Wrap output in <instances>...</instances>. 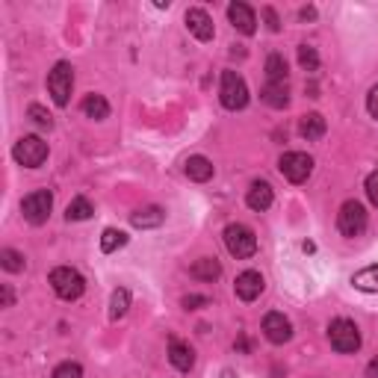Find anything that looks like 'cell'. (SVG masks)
I'll return each mask as SVG.
<instances>
[{
  "label": "cell",
  "mask_w": 378,
  "mask_h": 378,
  "mask_svg": "<svg viewBox=\"0 0 378 378\" xmlns=\"http://www.w3.org/2000/svg\"><path fill=\"white\" fill-rule=\"evenodd\" d=\"M367 109H370V116L378 121V86H372L370 95H367Z\"/></svg>",
  "instance_id": "obj_32"
},
{
  "label": "cell",
  "mask_w": 378,
  "mask_h": 378,
  "mask_svg": "<svg viewBox=\"0 0 378 378\" xmlns=\"http://www.w3.org/2000/svg\"><path fill=\"white\" fill-rule=\"evenodd\" d=\"M367 378H378V358L370 360V367H367Z\"/></svg>",
  "instance_id": "obj_37"
},
{
  "label": "cell",
  "mask_w": 378,
  "mask_h": 378,
  "mask_svg": "<svg viewBox=\"0 0 378 378\" xmlns=\"http://www.w3.org/2000/svg\"><path fill=\"white\" fill-rule=\"evenodd\" d=\"M299 65L304 68V72H316V68H319V53H316V48L299 45Z\"/></svg>",
  "instance_id": "obj_28"
},
{
  "label": "cell",
  "mask_w": 378,
  "mask_h": 378,
  "mask_svg": "<svg viewBox=\"0 0 378 378\" xmlns=\"http://www.w3.org/2000/svg\"><path fill=\"white\" fill-rule=\"evenodd\" d=\"M272 201H275L272 187L266 184V180H255V184H251V189H248V195H245V204L255 210V213H263V210L272 207Z\"/></svg>",
  "instance_id": "obj_14"
},
{
  "label": "cell",
  "mask_w": 378,
  "mask_h": 378,
  "mask_svg": "<svg viewBox=\"0 0 378 378\" xmlns=\"http://www.w3.org/2000/svg\"><path fill=\"white\" fill-rule=\"evenodd\" d=\"M130 222H133V228H160L163 222H166V213H163V207H139L136 213L130 216Z\"/></svg>",
  "instance_id": "obj_16"
},
{
  "label": "cell",
  "mask_w": 378,
  "mask_h": 378,
  "mask_svg": "<svg viewBox=\"0 0 378 378\" xmlns=\"http://www.w3.org/2000/svg\"><path fill=\"white\" fill-rule=\"evenodd\" d=\"M263 275L255 272V269H248L243 275H236V284H234V292H236V299H243V302H255L260 292H263Z\"/></svg>",
  "instance_id": "obj_12"
},
{
  "label": "cell",
  "mask_w": 378,
  "mask_h": 378,
  "mask_svg": "<svg viewBox=\"0 0 378 378\" xmlns=\"http://www.w3.org/2000/svg\"><path fill=\"white\" fill-rule=\"evenodd\" d=\"M187 30L198 39V41H213L216 30H213V18L207 15L204 9H187Z\"/></svg>",
  "instance_id": "obj_11"
},
{
  "label": "cell",
  "mask_w": 378,
  "mask_h": 378,
  "mask_svg": "<svg viewBox=\"0 0 378 378\" xmlns=\"http://www.w3.org/2000/svg\"><path fill=\"white\" fill-rule=\"evenodd\" d=\"M328 340L340 355H352L360 349V331L352 319H334L328 325Z\"/></svg>",
  "instance_id": "obj_3"
},
{
  "label": "cell",
  "mask_w": 378,
  "mask_h": 378,
  "mask_svg": "<svg viewBox=\"0 0 378 378\" xmlns=\"http://www.w3.org/2000/svg\"><path fill=\"white\" fill-rule=\"evenodd\" d=\"M201 304H210V299H207V296H187V299H184L187 311H195V307H201Z\"/></svg>",
  "instance_id": "obj_34"
},
{
  "label": "cell",
  "mask_w": 378,
  "mask_h": 378,
  "mask_svg": "<svg viewBox=\"0 0 378 378\" xmlns=\"http://www.w3.org/2000/svg\"><path fill=\"white\" fill-rule=\"evenodd\" d=\"M53 378H83V370H80V363L65 360V363H60V367L53 370Z\"/></svg>",
  "instance_id": "obj_30"
},
{
  "label": "cell",
  "mask_w": 378,
  "mask_h": 378,
  "mask_svg": "<svg viewBox=\"0 0 378 378\" xmlns=\"http://www.w3.org/2000/svg\"><path fill=\"white\" fill-rule=\"evenodd\" d=\"M0 299H4V307H12V302H15V296H12V290L6 284L0 287Z\"/></svg>",
  "instance_id": "obj_35"
},
{
  "label": "cell",
  "mask_w": 378,
  "mask_h": 378,
  "mask_svg": "<svg viewBox=\"0 0 378 378\" xmlns=\"http://www.w3.org/2000/svg\"><path fill=\"white\" fill-rule=\"evenodd\" d=\"M278 169L290 180V184H304L307 177L313 175V157L302 151H287L281 160H278Z\"/></svg>",
  "instance_id": "obj_6"
},
{
  "label": "cell",
  "mask_w": 378,
  "mask_h": 378,
  "mask_svg": "<svg viewBox=\"0 0 378 378\" xmlns=\"http://www.w3.org/2000/svg\"><path fill=\"white\" fill-rule=\"evenodd\" d=\"M27 116L33 119V124H39V128H45V130H50L53 128V119H50V113L45 107H39V104H30V109H27Z\"/></svg>",
  "instance_id": "obj_29"
},
{
  "label": "cell",
  "mask_w": 378,
  "mask_h": 378,
  "mask_svg": "<svg viewBox=\"0 0 378 378\" xmlns=\"http://www.w3.org/2000/svg\"><path fill=\"white\" fill-rule=\"evenodd\" d=\"M352 284H355V290H360V292H378V266H367V269L355 272Z\"/></svg>",
  "instance_id": "obj_22"
},
{
  "label": "cell",
  "mask_w": 378,
  "mask_h": 378,
  "mask_svg": "<svg viewBox=\"0 0 378 378\" xmlns=\"http://www.w3.org/2000/svg\"><path fill=\"white\" fill-rule=\"evenodd\" d=\"M225 248L234 257H251L257 251V236L248 225H228L225 228Z\"/></svg>",
  "instance_id": "obj_7"
},
{
  "label": "cell",
  "mask_w": 378,
  "mask_h": 378,
  "mask_svg": "<svg viewBox=\"0 0 378 378\" xmlns=\"http://www.w3.org/2000/svg\"><path fill=\"white\" fill-rule=\"evenodd\" d=\"M128 307H130V292L119 287L113 292V299H109V319H121L124 313H128Z\"/></svg>",
  "instance_id": "obj_26"
},
{
  "label": "cell",
  "mask_w": 378,
  "mask_h": 378,
  "mask_svg": "<svg viewBox=\"0 0 378 378\" xmlns=\"http://www.w3.org/2000/svg\"><path fill=\"white\" fill-rule=\"evenodd\" d=\"M266 77H269V83H287V60L281 53H269V60H266Z\"/></svg>",
  "instance_id": "obj_24"
},
{
  "label": "cell",
  "mask_w": 378,
  "mask_h": 378,
  "mask_svg": "<svg viewBox=\"0 0 378 378\" xmlns=\"http://www.w3.org/2000/svg\"><path fill=\"white\" fill-rule=\"evenodd\" d=\"M187 177L195 180V184H207V180L213 177V163L201 157V154H195V157L187 160Z\"/></svg>",
  "instance_id": "obj_17"
},
{
  "label": "cell",
  "mask_w": 378,
  "mask_h": 378,
  "mask_svg": "<svg viewBox=\"0 0 378 378\" xmlns=\"http://www.w3.org/2000/svg\"><path fill=\"white\" fill-rule=\"evenodd\" d=\"M83 113H86V119L92 121H104L109 116V104L104 95H86L83 97Z\"/></svg>",
  "instance_id": "obj_21"
},
{
  "label": "cell",
  "mask_w": 378,
  "mask_h": 378,
  "mask_svg": "<svg viewBox=\"0 0 378 378\" xmlns=\"http://www.w3.org/2000/svg\"><path fill=\"white\" fill-rule=\"evenodd\" d=\"M263 101L269 107H275V109H284L290 104L287 83H266V86H263Z\"/></svg>",
  "instance_id": "obj_20"
},
{
  "label": "cell",
  "mask_w": 378,
  "mask_h": 378,
  "mask_svg": "<svg viewBox=\"0 0 378 378\" xmlns=\"http://www.w3.org/2000/svg\"><path fill=\"white\" fill-rule=\"evenodd\" d=\"M325 130H328V124H325V119H322L319 113H307V116L302 119V124H299V133L307 139V142H313V139H322V136H325Z\"/></svg>",
  "instance_id": "obj_19"
},
{
  "label": "cell",
  "mask_w": 378,
  "mask_h": 378,
  "mask_svg": "<svg viewBox=\"0 0 378 378\" xmlns=\"http://www.w3.org/2000/svg\"><path fill=\"white\" fill-rule=\"evenodd\" d=\"M263 18H266V24H269V30H272V33L281 30V21H278V15H275V9H272V6H266V9H263Z\"/></svg>",
  "instance_id": "obj_33"
},
{
  "label": "cell",
  "mask_w": 378,
  "mask_h": 378,
  "mask_svg": "<svg viewBox=\"0 0 378 378\" xmlns=\"http://www.w3.org/2000/svg\"><path fill=\"white\" fill-rule=\"evenodd\" d=\"M72 89H74V68L72 62H57L50 68L48 74V92L53 97L57 107H68V97H72Z\"/></svg>",
  "instance_id": "obj_2"
},
{
  "label": "cell",
  "mask_w": 378,
  "mask_h": 378,
  "mask_svg": "<svg viewBox=\"0 0 378 378\" xmlns=\"http://www.w3.org/2000/svg\"><path fill=\"white\" fill-rule=\"evenodd\" d=\"M367 195H370V201L378 207V172H372L367 177Z\"/></svg>",
  "instance_id": "obj_31"
},
{
  "label": "cell",
  "mask_w": 378,
  "mask_h": 378,
  "mask_svg": "<svg viewBox=\"0 0 378 378\" xmlns=\"http://www.w3.org/2000/svg\"><path fill=\"white\" fill-rule=\"evenodd\" d=\"M50 210H53L50 189H36V192H30L21 201V213H24V219L30 222V225H45L48 216H50Z\"/></svg>",
  "instance_id": "obj_8"
},
{
  "label": "cell",
  "mask_w": 378,
  "mask_h": 378,
  "mask_svg": "<svg viewBox=\"0 0 378 378\" xmlns=\"http://www.w3.org/2000/svg\"><path fill=\"white\" fill-rule=\"evenodd\" d=\"M92 213H95V207H92L89 198H74L72 204L65 207V219L68 222H86V219H92Z\"/></svg>",
  "instance_id": "obj_23"
},
{
  "label": "cell",
  "mask_w": 378,
  "mask_h": 378,
  "mask_svg": "<svg viewBox=\"0 0 378 378\" xmlns=\"http://www.w3.org/2000/svg\"><path fill=\"white\" fill-rule=\"evenodd\" d=\"M337 228L343 236H360L367 231V210L360 201H346L337 213Z\"/></svg>",
  "instance_id": "obj_9"
},
{
  "label": "cell",
  "mask_w": 378,
  "mask_h": 378,
  "mask_svg": "<svg viewBox=\"0 0 378 378\" xmlns=\"http://www.w3.org/2000/svg\"><path fill=\"white\" fill-rule=\"evenodd\" d=\"M219 97L225 109H245L248 104V86L245 80L236 72H222V86H219Z\"/></svg>",
  "instance_id": "obj_5"
},
{
  "label": "cell",
  "mask_w": 378,
  "mask_h": 378,
  "mask_svg": "<svg viewBox=\"0 0 378 378\" xmlns=\"http://www.w3.org/2000/svg\"><path fill=\"white\" fill-rule=\"evenodd\" d=\"M263 334H266V340H269V343L281 346V343H290L292 325H290V319L284 313L272 311V313H266V319H263Z\"/></svg>",
  "instance_id": "obj_10"
},
{
  "label": "cell",
  "mask_w": 378,
  "mask_h": 378,
  "mask_svg": "<svg viewBox=\"0 0 378 378\" xmlns=\"http://www.w3.org/2000/svg\"><path fill=\"white\" fill-rule=\"evenodd\" d=\"M0 263H4L6 272H24V266H27L24 255H18L15 248H4V251H0Z\"/></svg>",
  "instance_id": "obj_27"
},
{
  "label": "cell",
  "mask_w": 378,
  "mask_h": 378,
  "mask_svg": "<svg viewBox=\"0 0 378 378\" xmlns=\"http://www.w3.org/2000/svg\"><path fill=\"white\" fill-rule=\"evenodd\" d=\"M189 275L198 278V281H216V278L222 275V263L216 257H201L189 266Z\"/></svg>",
  "instance_id": "obj_18"
},
{
  "label": "cell",
  "mask_w": 378,
  "mask_h": 378,
  "mask_svg": "<svg viewBox=\"0 0 378 378\" xmlns=\"http://www.w3.org/2000/svg\"><path fill=\"white\" fill-rule=\"evenodd\" d=\"M121 245H128V234H124V231L107 228V231L101 234V251H104V255H113V251L121 248Z\"/></svg>",
  "instance_id": "obj_25"
},
{
  "label": "cell",
  "mask_w": 378,
  "mask_h": 378,
  "mask_svg": "<svg viewBox=\"0 0 378 378\" xmlns=\"http://www.w3.org/2000/svg\"><path fill=\"white\" fill-rule=\"evenodd\" d=\"M222 378H234V372H231V370H225V372H222Z\"/></svg>",
  "instance_id": "obj_38"
},
{
  "label": "cell",
  "mask_w": 378,
  "mask_h": 378,
  "mask_svg": "<svg viewBox=\"0 0 378 378\" xmlns=\"http://www.w3.org/2000/svg\"><path fill=\"white\" fill-rule=\"evenodd\" d=\"M228 18H231V24H234L243 36H251V33L257 30L255 9H251L248 4H231V6H228Z\"/></svg>",
  "instance_id": "obj_13"
},
{
  "label": "cell",
  "mask_w": 378,
  "mask_h": 378,
  "mask_svg": "<svg viewBox=\"0 0 378 378\" xmlns=\"http://www.w3.org/2000/svg\"><path fill=\"white\" fill-rule=\"evenodd\" d=\"M169 360H172L175 370L189 372V370L195 367V352H192V346L180 343V340H172V343H169Z\"/></svg>",
  "instance_id": "obj_15"
},
{
  "label": "cell",
  "mask_w": 378,
  "mask_h": 378,
  "mask_svg": "<svg viewBox=\"0 0 378 378\" xmlns=\"http://www.w3.org/2000/svg\"><path fill=\"white\" fill-rule=\"evenodd\" d=\"M12 157H15V163H21L24 169H39V166L48 160V142L39 136H21L15 148H12Z\"/></svg>",
  "instance_id": "obj_4"
},
{
  "label": "cell",
  "mask_w": 378,
  "mask_h": 378,
  "mask_svg": "<svg viewBox=\"0 0 378 378\" xmlns=\"http://www.w3.org/2000/svg\"><path fill=\"white\" fill-rule=\"evenodd\" d=\"M50 287L53 292H57L60 299L65 302H74L83 296V290H86V278H83L77 269H72V266H57V269L50 272Z\"/></svg>",
  "instance_id": "obj_1"
},
{
  "label": "cell",
  "mask_w": 378,
  "mask_h": 378,
  "mask_svg": "<svg viewBox=\"0 0 378 378\" xmlns=\"http://www.w3.org/2000/svg\"><path fill=\"white\" fill-rule=\"evenodd\" d=\"M299 15H302V21H313V18H316V9H313V6H304Z\"/></svg>",
  "instance_id": "obj_36"
}]
</instances>
